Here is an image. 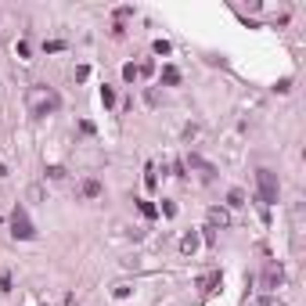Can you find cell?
Listing matches in <instances>:
<instances>
[{
	"label": "cell",
	"mask_w": 306,
	"mask_h": 306,
	"mask_svg": "<svg viewBox=\"0 0 306 306\" xmlns=\"http://www.w3.org/2000/svg\"><path fill=\"white\" fill-rule=\"evenodd\" d=\"M173 47H169V40H155V54H169Z\"/></svg>",
	"instance_id": "15"
},
{
	"label": "cell",
	"mask_w": 306,
	"mask_h": 306,
	"mask_svg": "<svg viewBox=\"0 0 306 306\" xmlns=\"http://www.w3.org/2000/svg\"><path fill=\"white\" fill-rule=\"evenodd\" d=\"M80 195H83V198H101V195H105V187H101V180L87 177V180L80 184Z\"/></svg>",
	"instance_id": "5"
},
{
	"label": "cell",
	"mask_w": 306,
	"mask_h": 306,
	"mask_svg": "<svg viewBox=\"0 0 306 306\" xmlns=\"http://www.w3.org/2000/svg\"><path fill=\"white\" fill-rule=\"evenodd\" d=\"M0 288H4V292H11V274H8V270L0 274Z\"/></svg>",
	"instance_id": "18"
},
{
	"label": "cell",
	"mask_w": 306,
	"mask_h": 306,
	"mask_svg": "<svg viewBox=\"0 0 306 306\" xmlns=\"http://www.w3.org/2000/svg\"><path fill=\"white\" fill-rule=\"evenodd\" d=\"M195 249H198V234L191 231V234H184V242H180V252H184V256H195Z\"/></svg>",
	"instance_id": "6"
},
{
	"label": "cell",
	"mask_w": 306,
	"mask_h": 306,
	"mask_svg": "<svg viewBox=\"0 0 306 306\" xmlns=\"http://www.w3.org/2000/svg\"><path fill=\"white\" fill-rule=\"evenodd\" d=\"M101 105H105V108L116 105V90H112V87H101Z\"/></svg>",
	"instance_id": "11"
},
{
	"label": "cell",
	"mask_w": 306,
	"mask_h": 306,
	"mask_svg": "<svg viewBox=\"0 0 306 306\" xmlns=\"http://www.w3.org/2000/svg\"><path fill=\"white\" fill-rule=\"evenodd\" d=\"M144 184H148L151 191L159 187V177H155V166H144Z\"/></svg>",
	"instance_id": "10"
},
{
	"label": "cell",
	"mask_w": 306,
	"mask_h": 306,
	"mask_svg": "<svg viewBox=\"0 0 306 306\" xmlns=\"http://www.w3.org/2000/svg\"><path fill=\"white\" fill-rule=\"evenodd\" d=\"M29 198H32V202H40V198H44V187H40V184H32V187H29Z\"/></svg>",
	"instance_id": "14"
},
{
	"label": "cell",
	"mask_w": 306,
	"mask_h": 306,
	"mask_svg": "<svg viewBox=\"0 0 306 306\" xmlns=\"http://www.w3.org/2000/svg\"><path fill=\"white\" fill-rule=\"evenodd\" d=\"M137 76H141V72H137V65H123V80H126V83H133Z\"/></svg>",
	"instance_id": "12"
},
{
	"label": "cell",
	"mask_w": 306,
	"mask_h": 306,
	"mask_svg": "<svg viewBox=\"0 0 306 306\" xmlns=\"http://www.w3.org/2000/svg\"><path fill=\"white\" fill-rule=\"evenodd\" d=\"M227 206H234V209L245 206V191L242 187H231V191H227Z\"/></svg>",
	"instance_id": "7"
},
{
	"label": "cell",
	"mask_w": 306,
	"mask_h": 306,
	"mask_svg": "<svg viewBox=\"0 0 306 306\" xmlns=\"http://www.w3.org/2000/svg\"><path fill=\"white\" fill-rule=\"evenodd\" d=\"M206 220H209V231H216V227H231V216H227V209H220V206H213L206 213Z\"/></svg>",
	"instance_id": "4"
},
{
	"label": "cell",
	"mask_w": 306,
	"mask_h": 306,
	"mask_svg": "<svg viewBox=\"0 0 306 306\" xmlns=\"http://www.w3.org/2000/svg\"><path fill=\"white\" fill-rule=\"evenodd\" d=\"M11 234H15V238H22V242H32V238H36V227L29 223V213H25L22 206L11 213Z\"/></svg>",
	"instance_id": "3"
},
{
	"label": "cell",
	"mask_w": 306,
	"mask_h": 306,
	"mask_svg": "<svg viewBox=\"0 0 306 306\" xmlns=\"http://www.w3.org/2000/svg\"><path fill=\"white\" fill-rule=\"evenodd\" d=\"M256 187H259V202L274 206L278 202V177L270 169H256Z\"/></svg>",
	"instance_id": "2"
},
{
	"label": "cell",
	"mask_w": 306,
	"mask_h": 306,
	"mask_svg": "<svg viewBox=\"0 0 306 306\" xmlns=\"http://www.w3.org/2000/svg\"><path fill=\"white\" fill-rule=\"evenodd\" d=\"M137 209H141V216H148V220L155 216V206H151V202H137Z\"/></svg>",
	"instance_id": "13"
},
{
	"label": "cell",
	"mask_w": 306,
	"mask_h": 306,
	"mask_svg": "<svg viewBox=\"0 0 306 306\" xmlns=\"http://www.w3.org/2000/svg\"><path fill=\"white\" fill-rule=\"evenodd\" d=\"M162 83H166V87H177V83H180V72H177L173 65H166V69H162Z\"/></svg>",
	"instance_id": "8"
},
{
	"label": "cell",
	"mask_w": 306,
	"mask_h": 306,
	"mask_svg": "<svg viewBox=\"0 0 306 306\" xmlns=\"http://www.w3.org/2000/svg\"><path fill=\"white\" fill-rule=\"evenodd\" d=\"M162 213H166V216H169V220H173V216H177V206H173V202H169V198H162Z\"/></svg>",
	"instance_id": "17"
},
{
	"label": "cell",
	"mask_w": 306,
	"mask_h": 306,
	"mask_svg": "<svg viewBox=\"0 0 306 306\" xmlns=\"http://www.w3.org/2000/svg\"><path fill=\"white\" fill-rule=\"evenodd\" d=\"M0 177H8V166H4V162H0Z\"/></svg>",
	"instance_id": "19"
},
{
	"label": "cell",
	"mask_w": 306,
	"mask_h": 306,
	"mask_svg": "<svg viewBox=\"0 0 306 306\" xmlns=\"http://www.w3.org/2000/svg\"><path fill=\"white\" fill-rule=\"evenodd\" d=\"M25 108H29V116H32V119H44V116H51V112H58V108H61V97H58L51 87L36 83V87H29V90H25Z\"/></svg>",
	"instance_id": "1"
},
{
	"label": "cell",
	"mask_w": 306,
	"mask_h": 306,
	"mask_svg": "<svg viewBox=\"0 0 306 306\" xmlns=\"http://www.w3.org/2000/svg\"><path fill=\"white\" fill-rule=\"evenodd\" d=\"M47 177H51V180H61L65 169H61V166H47Z\"/></svg>",
	"instance_id": "16"
},
{
	"label": "cell",
	"mask_w": 306,
	"mask_h": 306,
	"mask_svg": "<svg viewBox=\"0 0 306 306\" xmlns=\"http://www.w3.org/2000/svg\"><path fill=\"white\" fill-rule=\"evenodd\" d=\"M187 162H191V166H195V169H202V173H206V177H213V173H216V169H213V166H209V162H206V159H198V155H191V159H187Z\"/></svg>",
	"instance_id": "9"
}]
</instances>
